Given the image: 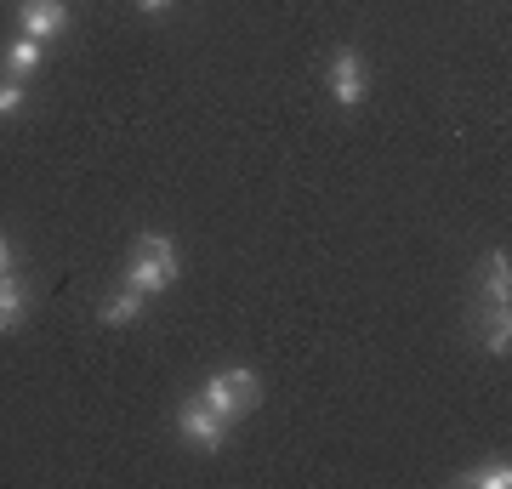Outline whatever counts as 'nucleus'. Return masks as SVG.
Segmentation results:
<instances>
[{
  "label": "nucleus",
  "instance_id": "f257e3e1",
  "mask_svg": "<svg viewBox=\"0 0 512 489\" xmlns=\"http://www.w3.org/2000/svg\"><path fill=\"white\" fill-rule=\"evenodd\" d=\"M177 273H183V251L171 245L165 234H137V245H131L126 256V285H137L143 296H165V290L177 285Z\"/></svg>",
  "mask_w": 512,
  "mask_h": 489
},
{
  "label": "nucleus",
  "instance_id": "f03ea898",
  "mask_svg": "<svg viewBox=\"0 0 512 489\" xmlns=\"http://www.w3.org/2000/svg\"><path fill=\"white\" fill-rule=\"evenodd\" d=\"M200 399L217 410V416L228 421H245L262 404V376L256 370H245V364H228V370H217V376L200 381Z\"/></svg>",
  "mask_w": 512,
  "mask_h": 489
},
{
  "label": "nucleus",
  "instance_id": "7ed1b4c3",
  "mask_svg": "<svg viewBox=\"0 0 512 489\" xmlns=\"http://www.w3.org/2000/svg\"><path fill=\"white\" fill-rule=\"evenodd\" d=\"M171 427H177V438H183V444H194V450H205V455H217L222 444H228V427H234V421L217 416V410L194 393V399L177 404V421H171Z\"/></svg>",
  "mask_w": 512,
  "mask_h": 489
},
{
  "label": "nucleus",
  "instance_id": "20e7f679",
  "mask_svg": "<svg viewBox=\"0 0 512 489\" xmlns=\"http://www.w3.org/2000/svg\"><path fill=\"white\" fill-rule=\"evenodd\" d=\"M325 91H330V103H336V109H359V103L370 97V69H365V57L353 52V46H342V52L330 57Z\"/></svg>",
  "mask_w": 512,
  "mask_h": 489
},
{
  "label": "nucleus",
  "instance_id": "39448f33",
  "mask_svg": "<svg viewBox=\"0 0 512 489\" xmlns=\"http://www.w3.org/2000/svg\"><path fill=\"white\" fill-rule=\"evenodd\" d=\"M18 35H35L40 46L69 35V6L63 0H23L18 6Z\"/></svg>",
  "mask_w": 512,
  "mask_h": 489
},
{
  "label": "nucleus",
  "instance_id": "423d86ee",
  "mask_svg": "<svg viewBox=\"0 0 512 489\" xmlns=\"http://www.w3.org/2000/svg\"><path fill=\"white\" fill-rule=\"evenodd\" d=\"M473 336L490 359H507L512 353V308H495V302H478L473 313Z\"/></svg>",
  "mask_w": 512,
  "mask_h": 489
},
{
  "label": "nucleus",
  "instance_id": "0eeeda50",
  "mask_svg": "<svg viewBox=\"0 0 512 489\" xmlns=\"http://www.w3.org/2000/svg\"><path fill=\"white\" fill-rule=\"evenodd\" d=\"M478 302H495V308H512V256L490 251L478 262Z\"/></svg>",
  "mask_w": 512,
  "mask_h": 489
},
{
  "label": "nucleus",
  "instance_id": "6e6552de",
  "mask_svg": "<svg viewBox=\"0 0 512 489\" xmlns=\"http://www.w3.org/2000/svg\"><path fill=\"white\" fill-rule=\"evenodd\" d=\"M143 290L137 285H120V290H109L103 296V308H97V325H109V330H131L137 319H143Z\"/></svg>",
  "mask_w": 512,
  "mask_h": 489
},
{
  "label": "nucleus",
  "instance_id": "1a4fd4ad",
  "mask_svg": "<svg viewBox=\"0 0 512 489\" xmlns=\"http://www.w3.org/2000/svg\"><path fill=\"white\" fill-rule=\"evenodd\" d=\"M40 63H46V46H40L35 35H12L6 46H0V69L12 74V80H29Z\"/></svg>",
  "mask_w": 512,
  "mask_h": 489
},
{
  "label": "nucleus",
  "instance_id": "9d476101",
  "mask_svg": "<svg viewBox=\"0 0 512 489\" xmlns=\"http://www.w3.org/2000/svg\"><path fill=\"white\" fill-rule=\"evenodd\" d=\"M23 319H29V285L18 273H0V336H12Z\"/></svg>",
  "mask_w": 512,
  "mask_h": 489
},
{
  "label": "nucleus",
  "instance_id": "9b49d317",
  "mask_svg": "<svg viewBox=\"0 0 512 489\" xmlns=\"http://www.w3.org/2000/svg\"><path fill=\"white\" fill-rule=\"evenodd\" d=\"M456 484H473V489H512V461H507V455H490V461H478V467L456 472Z\"/></svg>",
  "mask_w": 512,
  "mask_h": 489
},
{
  "label": "nucleus",
  "instance_id": "f8f14e48",
  "mask_svg": "<svg viewBox=\"0 0 512 489\" xmlns=\"http://www.w3.org/2000/svg\"><path fill=\"white\" fill-rule=\"evenodd\" d=\"M23 103H29V86H23V80H12V74H0V120L23 114Z\"/></svg>",
  "mask_w": 512,
  "mask_h": 489
},
{
  "label": "nucleus",
  "instance_id": "ddd939ff",
  "mask_svg": "<svg viewBox=\"0 0 512 489\" xmlns=\"http://www.w3.org/2000/svg\"><path fill=\"white\" fill-rule=\"evenodd\" d=\"M0 273H18V245H12L6 228H0Z\"/></svg>",
  "mask_w": 512,
  "mask_h": 489
},
{
  "label": "nucleus",
  "instance_id": "4468645a",
  "mask_svg": "<svg viewBox=\"0 0 512 489\" xmlns=\"http://www.w3.org/2000/svg\"><path fill=\"white\" fill-rule=\"evenodd\" d=\"M177 0H137V12H148V18H160V12H171Z\"/></svg>",
  "mask_w": 512,
  "mask_h": 489
}]
</instances>
